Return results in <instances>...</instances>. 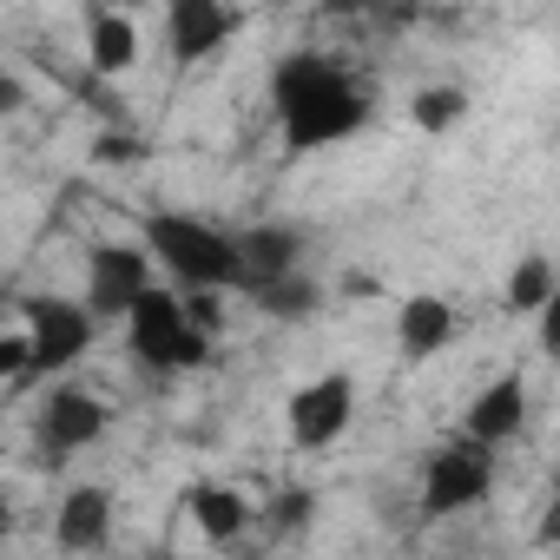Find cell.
Returning a JSON list of instances; mask_svg holds the SVG:
<instances>
[{
	"label": "cell",
	"mask_w": 560,
	"mask_h": 560,
	"mask_svg": "<svg viewBox=\"0 0 560 560\" xmlns=\"http://www.w3.org/2000/svg\"><path fill=\"white\" fill-rule=\"evenodd\" d=\"M139 152H145V145H132V139H119V132L100 139V159H139Z\"/></svg>",
	"instance_id": "23"
},
{
	"label": "cell",
	"mask_w": 560,
	"mask_h": 560,
	"mask_svg": "<svg viewBox=\"0 0 560 560\" xmlns=\"http://www.w3.org/2000/svg\"><path fill=\"white\" fill-rule=\"evenodd\" d=\"M350 416H357V383H350L343 370H330V376H311V383L291 389V402H284V435H291V448L324 455V448H337V442L350 435Z\"/></svg>",
	"instance_id": "7"
},
{
	"label": "cell",
	"mask_w": 560,
	"mask_h": 560,
	"mask_svg": "<svg viewBox=\"0 0 560 560\" xmlns=\"http://www.w3.org/2000/svg\"><path fill=\"white\" fill-rule=\"evenodd\" d=\"M560 298V277H553V257L547 250H527L514 270H508V317H534Z\"/></svg>",
	"instance_id": "16"
},
{
	"label": "cell",
	"mask_w": 560,
	"mask_h": 560,
	"mask_svg": "<svg viewBox=\"0 0 560 560\" xmlns=\"http://www.w3.org/2000/svg\"><path fill=\"white\" fill-rule=\"evenodd\" d=\"M21 324H27V383H54L67 376L93 343H100V317L80 298H21Z\"/></svg>",
	"instance_id": "4"
},
{
	"label": "cell",
	"mask_w": 560,
	"mask_h": 560,
	"mask_svg": "<svg viewBox=\"0 0 560 560\" xmlns=\"http://www.w3.org/2000/svg\"><path fill=\"white\" fill-rule=\"evenodd\" d=\"M494 494V448L475 435H455L442 448H429L422 462V521H448L468 514Z\"/></svg>",
	"instance_id": "5"
},
{
	"label": "cell",
	"mask_w": 560,
	"mask_h": 560,
	"mask_svg": "<svg viewBox=\"0 0 560 560\" xmlns=\"http://www.w3.org/2000/svg\"><path fill=\"white\" fill-rule=\"evenodd\" d=\"M86 67H93L100 80L132 73V67H139V21L119 14V8L93 14V21H86Z\"/></svg>",
	"instance_id": "15"
},
{
	"label": "cell",
	"mask_w": 560,
	"mask_h": 560,
	"mask_svg": "<svg viewBox=\"0 0 560 560\" xmlns=\"http://www.w3.org/2000/svg\"><path fill=\"white\" fill-rule=\"evenodd\" d=\"M231 34H237L231 0H165V54H172V67H198V60L224 54Z\"/></svg>",
	"instance_id": "9"
},
{
	"label": "cell",
	"mask_w": 560,
	"mask_h": 560,
	"mask_svg": "<svg viewBox=\"0 0 560 560\" xmlns=\"http://www.w3.org/2000/svg\"><path fill=\"white\" fill-rule=\"evenodd\" d=\"M455 337H462V317H455V304H448V298H435V291L402 298V311H396V350H402L409 363L442 357Z\"/></svg>",
	"instance_id": "13"
},
{
	"label": "cell",
	"mask_w": 560,
	"mask_h": 560,
	"mask_svg": "<svg viewBox=\"0 0 560 560\" xmlns=\"http://www.w3.org/2000/svg\"><path fill=\"white\" fill-rule=\"evenodd\" d=\"M106 422H113V409H106L93 389L54 376V389H47V402H40V416H34V448H40L47 468H60V462H73V455H86V448L106 435Z\"/></svg>",
	"instance_id": "6"
},
{
	"label": "cell",
	"mask_w": 560,
	"mask_h": 560,
	"mask_svg": "<svg viewBox=\"0 0 560 560\" xmlns=\"http://www.w3.org/2000/svg\"><path fill=\"white\" fill-rule=\"evenodd\" d=\"M264 317H317V304H324V291H317V277H304V270H284V277H270V284H257V291H244Z\"/></svg>",
	"instance_id": "17"
},
{
	"label": "cell",
	"mask_w": 560,
	"mask_h": 560,
	"mask_svg": "<svg viewBox=\"0 0 560 560\" xmlns=\"http://www.w3.org/2000/svg\"><path fill=\"white\" fill-rule=\"evenodd\" d=\"M113 488H100V481H80V488H67L60 494V508H54V540L67 547V553H100L106 540H113Z\"/></svg>",
	"instance_id": "12"
},
{
	"label": "cell",
	"mask_w": 560,
	"mask_h": 560,
	"mask_svg": "<svg viewBox=\"0 0 560 560\" xmlns=\"http://www.w3.org/2000/svg\"><path fill=\"white\" fill-rule=\"evenodd\" d=\"M324 8H330V14H350V21H357V14H376V8H389V0H324Z\"/></svg>",
	"instance_id": "22"
},
{
	"label": "cell",
	"mask_w": 560,
	"mask_h": 560,
	"mask_svg": "<svg viewBox=\"0 0 560 560\" xmlns=\"http://www.w3.org/2000/svg\"><path fill=\"white\" fill-rule=\"evenodd\" d=\"M270 113H277V132H284L291 152H324V145L363 132L376 100L343 60H330L317 47H298L270 67Z\"/></svg>",
	"instance_id": "1"
},
{
	"label": "cell",
	"mask_w": 560,
	"mask_h": 560,
	"mask_svg": "<svg viewBox=\"0 0 560 560\" xmlns=\"http://www.w3.org/2000/svg\"><path fill=\"white\" fill-rule=\"evenodd\" d=\"M119 324H126L132 363L152 370V376H185V370H205V363H211V330L191 324L185 298H178L172 284H159V277L132 298V311H126Z\"/></svg>",
	"instance_id": "3"
},
{
	"label": "cell",
	"mask_w": 560,
	"mask_h": 560,
	"mask_svg": "<svg viewBox=\"0 0 560 560\" xmlns=\"http://www.w3.org/2000/svg\"><path fill=\"white\" fill-rule=\"evenodd\" d=\"M21 106H27V86H21V73H0V126H8Z\"/></svg>",
	"instance_id": "21"
},
{
	"label": "cell",
	"mask_w": 560,
	"mask_h": 560,
	"mask_svg": "<svg viewBox=\"0 0 560 560\" xmlns=\"http://www.w3.org/2000/svg\"><path fill=\"white\" fill-rule=\"evenodd\" d=\"M237 237V291H257L284 270H304V231L298 224H244Z\"/></svg>",
	"instance_id": "10"
},
{
	"label": "cell",
	"mask_w": 560,
	"mask_h": 560,
	"mask_svg": "<svg viewBox=\"0 0 560 560\" xmlns=\"http://www.w3.org/2000/svg\"><path fill=\"white\" fill-rule=\"evenodd\" d=\"M185 514H191V527H198L211 547L244 540V527L257 521V508H250L244 488H231V481H191V488H185Z\"/></svg>",
	"instance_id": "14"
},
{
	"label": "cell",
	"mask_w": 560,
	"mask_h": 560,
	"mask_svg": "<svg viewBox=\"0 0 560 560\" xmlns=\"http://www.w3.org/2000/svg\"><path fill=\"white\" fill-rule=\"evenodd\" d=\"M0 383H27V330L0 337Z\"/></svg>",
	"instance_id": "19"
},
{
	"label": "cell",
	"mask_w": 560,
	"mask_h": 560,
	"mask_svg": "<svg viewBox=\"0 0 560 560\" xmlns=\"http://www.w3.org/2000/svg\"><path fill=\"white\" fill-rule=\"evenodd\" d=\"M468 119V93L462 86H416V100H409V126L416 132H429V139H448L455 126Z\"/></svg>",
	"instance_id": "18"
},
{
	"label": "cell",
	"mask_w": 560,
	"mask_h": 560,
	"mask_svg": "<svg viewBox=\"0 0 560 560\" xmlns=\"http://www.w3.org/2000/svg\"><path fill=\"white\" fill-rule=\"evenodd\" d=\"M14 534V501H8V488H0V540Z\"/></svg>",
	"instance_id": "24"
},
{
	"label": "cell",
	"mask_w": 560,
	"mask_h": 560,
	"mask_svg": "<svg viewBox=\"0 0 560 560\" xmlns=\"http://www.w3.org/2000/svg\"><path fill=\"white\" fill-rule=\"evenodd\" d=\"M145 284H152L145 244H119V237L86 244V311H93L100 324H119Z\"/></svg>",
	"instance_id": "8"
},
{
	"label": "cell",
	"mask_w": 560,
	"mask_h": 560,
	"mask_svg": "<svg viewBox=\"0 0 560 560\" xmlns=\"http://www.w3.org/2000/svg\"><path fill=\"white\" fill-rule=\"evenodd\" d=\"M139 244L152 270L172 277V291H237V237L191 211H145Z\"/></svg>",
	"instance_id": "2"
},
{
	"label": "cell",
	"mask_w": 560,
	"mask_h": 560,
	"mask_svg": "<svg viewBox=\"0 0 560 560\" xmlns=\"http://www.w3.org/2000/svg\"><path fill=\"white\" fill-rule=\"evenodd\" d=\"M521 429H527V376L508 370V376L481 383V396H475L468 416H462V435H475V442H488V448H508Z\"/></svg>",
	"instance_id": "11"
},
{
	"label": "cell",
	"mask_w": 560,
	"mask_h": 560,
	"mask_svg": "<svg viewBox=\"0 0 560 560\" xmlns=\"http://www.w3.org/2000/svg\"><path fill=\"white\" fill-rule=\"evenodd\" d=\"M311 508H317V494H311V488H284V494H277V514H270V521H277V527H304V521H311Z\"/></svg>",
	"instance_id": "20"
}]
</instances>
